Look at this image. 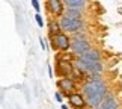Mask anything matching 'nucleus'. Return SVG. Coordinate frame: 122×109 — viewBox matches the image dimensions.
<instances>
[{
  "instance_id": "nucleus-1",
  "label": "nucleus",
  "mask_w": 122,
  "mask_h": 109,
  "mask_svg": "<svg viewBox=\"0 0 122 109\" xmlns=\"http://www.w3.org/2000/svg\"><path fill=\"white\" fill-rule=\"evenodd\" d=\"M80 91L83 92L87 105L91 108H95V106L100 105L106 98V96L109 94V86H107V82L104 80V77L95 79V80L87 79L81 83Z\"/></svg>"
},
{
  "instance_id": "nucleus-4",
  "label": "nucleus",
  "mask_w": 122,
  "mask_h": 109,
  "mask_svg": "<svg viewBox=\"0 0 122 109\" xmlns=\"http://www.w3.org/2000/svg\"><path fill=\"white\" fill-rule=\"evenodd\" d=\"M71 42H72V36L66 34V32H60L57 35L50 36V44L51 49L54 52H65L71 49Z\"/></svg>"
},
{
  "instance_id": "nucleus-7",
  "label": "nucleus",
  "mask_w": 122,
  "mask_h": 109,
  "mask_svg": "<svg viewBox=\"0 0 122 109\" xmlns=\"http://www.w3.org/2000/svg\"><path fill=\"white\" fill-rule=\"evenodd\" d=\"M56 85H57V89H59V91H62L65 96L78 89V83L72 77H69V76H68V77H59L57 82H56Z\"/></svg>"
},
{
  "instance_id": "nucleus-20",
  "label": "nucleus",
  "mask_w": 122,
  "mask_h": 109,
  "mask_svg": "<svg viewBox=\"0 0 122 109\" xmlns=\"http://www.w3.org/2000/svg\"><path fill=\"white\" fill-rule=\"evenodd\" d=\"M48 76H50V77H53V68H51V65H50V67H48Z\"/></svg>"
},
{
  "instance_id": "nucleus-6",
  "label": "nucleus",
  "mask_w": 122,
  "mask_h": 109,
  "mask_svg": "<svg viewBox=\"0 0 122 109\" xmlns=\"http://www.w3.org/2000/svg\"><path fill=\"white\" fill-rule=\"evenodd\" d=\"M74 70H76V65L71 61H62V59L56 61V76L57 77H68L72 74Z\"/></svg>"
},
{
  "instance_id": "nucleus-10",
  "label": "nucleus",
  "mask_w": 122,
  "mask_h": 109,
  "mask_svg": "<svg viewBox=\"0 0 122 109\" xmlns=\"http://www.w3.org/2000/svg\"><path fill=\"white\" fill-rule=\"evenodd\" d=\"M93 109H119V100L116 98L115 94L109 92L104 100H102L98 106H95Z\"/></svg>"
},
{
  "instance_id": "nucleus-5",
  "label": "nucleus",
  "mask_w": 122,
  "mask_h": 109,
  "mask_svg": "<svg viewBox=\"0 0 122 109\" xmlns=\"http://www.w3.org/2000/svg\"><path fill=\"white\" fill-rule=\"evenodd\" d=\"M45 9L48 12L50 17H62L65 9H66V5H65L63 0H45Z\"/></svg>"
},
{
  "instance_id": "nucleus-17",
  "label": "nucleus",
  "mask_w": 122,
  "mask_h": 109,
  "mask_svg": "<svg viewBox=\"0 0 122 109\" xmlns=\"http://www.w3.org/2000/svg\"><path fill=\"white\" fill-rule=\"evenodd\" d=\"M32 6L36 12H41V5H39V0H32Z\"/></svg>"
},
{
  "instance_id": "nucleus-16",
  "label": "nucleus",
  "mask_w": 122,
  "mask_h": 109,
  "mask_svg": "<svg viewBox=\"0 0 122 109\" xmlns=\"http://www.w3.org/2000/svg\"><path fill=\"white\" fill-rule=\"evenodd\" d=\"M35 20H36V24H38L39 27H44V18H42V15L39 12L35 14Z\"/></svg>"
},
{
  "instance_id": "nucleus-15",
  "label": "nucleus",
  "mask_w": 122,
  "mask_h": 109,
  "mask_svg": "<svg viewBox=\"0 0 122 109\" xmlns=\"http://www.w3.org/2000/svg\"><path fill=\"white\" fill-rule=\"evenodd\" d=\"M86 76H87L86 73H83L81 70H78V68H76V70H74V71H72V74L69 76V77H72V79L76 80L77 83H83L84 80H86Z\"/></svg>"
},
{
  "instance_id": "nucleus-9",
  "label": "nucleus",
  "mask_w": 122,
  "mask_h": 109,
  "mask_svg": "<svg viewBox=\"0 0 122 109\" xmlns=\"http://www.w3.org/2000/svg\"><path fill=\"white\" fill-rule=\"evenodd\" d=\"M81 61L84 62H102V52L100 49H95V47H91L87 52H84L83 55L78 56Z\"/></svg>"
},
{
  "instance_id": "nucleus-14",
  "label": "nucleus",
  "mask_w": 122,
  "mask_h": 109,
  "mask_svg": "<svg viewBox=\"0 0 122 109\" xmlns=\"http://www.w3.org/2000/svg\"><path fill=\"white\" fill-rule=\"evenodd\" d=\"M57 59H62V61H71V62H74V61L77 59V55H74L71 50H65V52H59Z\"/></svg>"
},
{
  "instance_id": "nucleus-13",
  "label": "nucleus",
  "mask_w": 122,
  "mask_h": 109,
  "mask_svg": "<svg viewBox=\"0 0 122 109\" xmlns=\"http://www.w3.org/2000/svg\"><path fill=\"white\" fill-rule=\"evenodd\" d=\"M66 8H86L87 0H63Z\"/></svg>"
},
{
  "instance_id": "nucleus-2",
  "label": "nucleus",
  "mask_w": 122,
  "mask_h": 109,
  "mask_svg": "<svg viewBox=\"0 0 122 109\" xmlns=\"http://www.w3.org/2000/svg\"><path fill=\"white\" fill-rule=\"evenodd\" d=\"M60 20V26H62V30L66 32L69 35H74L77 34V32H81L84 30V27H86V21H84V18H74V17H68V15H62L59 17Z\"/></svg>"
},
{
  "instance_id": "nucleus-21",
  "label": "nucleus",
  "mask_w": 122,
  "mask_h": 109,
  "mask_svg": "<svg viewBox=\"0 0 122 109\" xmlns=\"http://www.w3.org/2000/svg\"><path fill=\"white\" fill-rule=\"evenodd\" d=\"M77 109H93V108H91V106L86 105V106H81V108H77Z\"/></svg>"
},
{
  "instance_id": "nucleus-11",
  "label": "nucleus",
  "mask_w": 122,
  "mask_h": 109,
  "mask_svg": "<svg viewBox=\"0 0 122 109\" xmlns=\"http://www.w3.org/2000/svg\"><path fill=\"white\" fill-rule=\"evenodd\" d=\"M47 32H48V36H53V35H57L60 32H63L62 26H60V20L57 17L48 18V21H47Z\"/></svg>"
},
{
  "instance_id": "nucleus-8",
  "label": "nucleus",
  "mask_w": 122,
  "mask_h": 109,
  "mask_svg": "<svg viewBox=\"0 0 122 109\" xmlns=\"http://www.w3.org/2000/svg\"><path fill=\"white\" fill-rule=\"evenodd\" d=\"M65 97H66V100H68V105L71 106L72 109H77V108H81V106H86V105H87L86 98H84L83 92L80 91V89L69 92V94H66ZM87 106H89V105H87Z\"/></svg>"
},
{
  "instance_id": "nucleus-18",
  "label": "nucleus",
  "mask_w": 122,
  "mask_h": 109,
  "mask_svg": "<svg viewBox=\"0 0 122 109\" xmlns=\"http://www.w3.org/2000/svg\"><path fill=\"white\" fill-rule=\"evenodd\" d=\"M62 91H57V92H54V98H56V102H59V103H62L63 102V96H62Z\"/></svg>"
},
{
  "instance_id": "nucleus-3",
  "label": "nucleus",
  "mask_w": 122,
  "mask_h": 109,
  "mask_svg": "<svg viewBox=\"0 0 122 109\" xmlns=\"http://www.w3.org/2000/svg\"><path fill=\"white\" fill-rule=\"evenodd\" d=\"M71 36H72V42H71V49H69V50H71L74 55L80 56V55H83L84 52H87L92 47L87 35L84 34V30L77 32V34H74Z\"/></svg>"
},
{
  "instance_id": "nucleus-12",
  "label": "nucleus",
  "mask_w": 122,
  "mask_h": 109,
  "mask_svg": "<svg viewBox=\"0 0 122 109\" xmlns=\"http://www.w3.org/2000/svg\"><path fill=\"white\" fill-rule=\"evenodd\" d=\"M63 15L74 17V18H81L84 15V8H66Z\"/></svg>"
},
{
  "instance_id": "nucleus-19",
  "label": "nucleus",
  "mask_w": 122,
  "mask_h": 109,
  "mask_svg": "<svg viewBox=\"0 0 122 109\" xmlns=\"http://www.w3.org/2000/svg\"><path fill=\"white\" fill-rule=\"evenodd\" d=\"M39 44H41V49L42 50H47V42H45L44 38H39Z\"/></svg>"
},
{
  "instance_id": "nucleus-22",
  "label": "nucleus",
  "mask_w": 122,
  "mask_h": 109,
  "mask_svg": "<svg viewBox=\"0 0 122 109\" xmlns=\"http://www.w3.org/2000/svg\"><path fill=\"white\" fill-rule=\"evenodd\" d=\"M62 109H68V106L66 105H62Z\"/></svg>"
}]
</instances>
